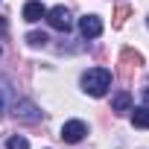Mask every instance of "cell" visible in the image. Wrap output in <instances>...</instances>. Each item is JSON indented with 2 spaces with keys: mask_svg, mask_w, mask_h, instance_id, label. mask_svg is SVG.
Here are the masks:
<instances>
[{
  "mask_svg": "<svg viewBox=\"0 0 149 149\" xmlns=\"http://www.w3.org/2000/svg\"><path fill=\"white\" fill-rule=\"evenodd\" d=\"M47 24H50L53 29H58V32H67V29L73 26L70 9H67V6H53V9H47Z\"/></svg>",
  "mask_w": 149,
  "mask_h": 149,
  "instance_id": "obj_3",
  "label": "cell"
},
{
  "mask_svg": "<svg viewBox=\"0 0 149 149\" xmlns=\"http://www.w3.org/2000/svg\"><path fill=\"white\" fill-rule=\"evenodd\" d=\"M12 114H15L21 123H38V120H41L38 105L29 102V100H15V102H12Z\"/></svg>",
  "mask_w": 149,
  "mask_h": 149,
  "instance_id": "obj_2",
  "label": "cell"
},
{
  "mask_svg": "<svg viewBox=\"0 0 149 149\" xmlns=\"http://www.w3.org/2000/svg\"><path fill=\"white\" fill-rule=\"evenodd\" d=\"M140 64H143V56H140V53L123 50V53H120V76H123V79H132L134 70H137Z\"/></svg>",
  "mask_w": 149,
  "mask_h": 149,
  "instance_id": "obj_4",
  "label": "cell"
},
{
  "mask_svg": "<svg viewBox=\"0 0 149 149\" xmlns=\"http://www.w3.org/2000/svg\"><path fill=\"white\" fill-rule=\"evenodd\" d=\"M41 18H47V9L41 6V0H29V3L24 6V21H29V24H38Z\"/></svg>",
  "mask_w": 149,
  "mask_h": 149,
  "instance_id": "obj_7",
  "label": "cell"
},
{
  "mask_svg": "<svg viewBox=\"0 0 149 149\" xmlns=\"http://www.w3.org/2000/svg\"><path fill=\"white\" fill-rule=\"evenodd\" d=\"M111 111H114V114L132 111V94H129V91H117V94L111 97Z\"/></svg>",
  "mask_w": 149,
  "mask_h": 149,
  "instance_id": "obj_8",
  "label": "cell"
},
{
  "mask_svg": "<svg viewBox=\"0 0 149 149\" xmlns=\"http://www.w3.org/2000/svg\"><path fill=\"white\" fill-rule=\"evenodd\" d=\"M85 134H88V126L82 120H67L61 126V140L64 143H79V140H85Z\"/></svg>",
  "mask_w": 149,
  "mask_h": 149,
  "instance_id": "obj_5",
  "label": "cell"
},
{
  "mask_svg": "<svg viewBox=\"0 0 149 149\" xmlns=\"http://www.w3.org/2000/svg\"><path fill=\"white\" fill-rule=\"evenodd\" d=\"M111 88V70L105 67H91L82 73V91L91 97H105Z\"/></svg>",
  "mask_w": 149,
  "mask_h": 149,
  "instance_id": "obj_1",
  "label": "cell"
},
{
  "mask_svg": "<svg viewBox=\"0 0 149 149\" xmlns=\"http://www.w3.org/2000/svg\"><path fill=\"white\" fill-rule=\"evenodd\" d=\"M146 26H149V18H146Z\"/></svg>",
  "mask_w": 149,
  "mask_h": 149,
  "instance_id": "obj_15",
  "label": "cell"
},
{
  "mask_svg": "<svg viewBox=\"0 0 149 149\" xmlns=\"http://www.w3.org/2000/svg\"><path fill=\"white\" fill-rule=\"evenodd\" d=\"M132 123H134V129H149V108L146 105L132 108Z\"/></svg>",
  "mask_w": 149,
  "mask_h": 149,
  "instance_id": "obj_9",
  "label": "cell"
},
{
  "mask_svg": "<svg viewBox=\"0 0 149 149\" xmlns=\"http://www.w3.org/2000/svg\"><path fill=\"white\" fill-rule=\"evenodd\" d=\"M126 18H129V6H117V12H114V26L120 29V26L126 24Z\"/></svg>",
  "mask_w": 149,
  "mask_h": 149,
  "instance_id": "obj_11",
  "label": "cell"
},
{
  "mask_svg": "<svg viewBox=\"0 0 149 149\" xmlns=\"http://www.w3.org/2000/svg\"><path fill=\"white\" fill-rule=\"evenodd\" d=\"M3 94H6V88H0V117H3Z\"/></svg>",
  "mask_w": 149,
  "mask_h": 149,
  "instance_id": "obj_14",
  "label": "cell"
},
{
  "mask_svg": "<svg viewBox=\"0 0 149 149\" xmlns=\"http://www.w3.org/2000/svg\"><path fill=\"white\" fill-rule=\"evenodd\" d=\"M143 105L149 108V88H143Z\"/></svg>",
  "mask_w": 149,
  "mask_h": 149,
  "instance_id": "obj_13",
  "label": "cell"
},
{
  "mask_svg": "<svg viewBox=\"0 0 149 149\" xmlns=\"http://www.w3.org/2000/svg\"><path fill=\"white\" fill-rule=\"evenodd\" d=\"M6 146H9V149H29V140H26V137H21V134H15V137H9V140H6Z\"/></svg>",
  "mask_w": 149,
  "mask_h": 149,
  "instance_id": "obj_10",
  "label": "cell"
},
{
  "mask_svg": "<svg viewBox=\"0 0 149 149\" xmlns=\"http://www.w3.org/2000/svg\"><path fill=\"white\" fill-rule=\"evenodd\" d=\"M26 41H29L32 47H44V44H47L50 38H47L44 32H29V35H26Z\"/></svg>",
  "mask_w": 149,
  "mask_h": 149,
  "instance_id": "obj_12",
  "label": "cell"
},
{
  "mask_svg": "<svg viewBox=\"0 0 149 149\" xmlns=\"http://www.w3.org/2000/svg\"><path fill=\"white\" fill-rule=\"evenodd\" d=\"M79 32H82V38H100L102 35V21L97 15H85V18H79Z\"/></svg>",
  "mask_w": 149,
  "mask_h": 149,
  "instance_id": "obj_6",
  "label": "cell"
}]
</instances>
